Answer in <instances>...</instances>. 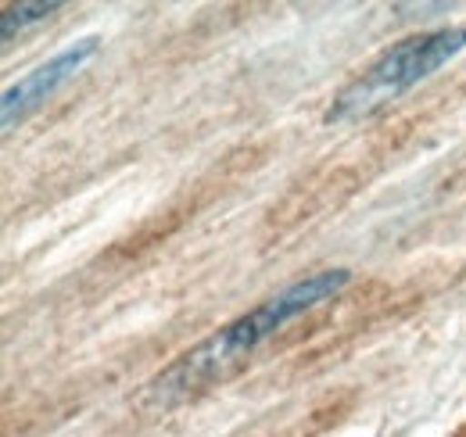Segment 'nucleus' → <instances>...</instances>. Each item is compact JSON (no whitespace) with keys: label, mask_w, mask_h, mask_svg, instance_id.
Masks as SVG:
<instances>
[{"label":"nucleus","mask_w":466,"mask_h":437,"mask_svg":"<svg viewBox=\"0 0 466 437\" xmlns=\"http://www.w3.org/2000/svg\"><path fill=\"white\" fill-rule=\"evenodd\" d=\"M463 47L466 25H449V29L409 36L402 44H395L362 79H355L351 86H345L338 94L334 108L327 111V122H351V118L373 115L388 101H395L406 90H412L416 83H423L427 76H434L449 57H456Z\"/></svg>","instance_id":"nucleus-2"},{"label":"nucleus","mask_w":466,"mask_h":437,"mask_svg":"<svg viewBox=\"0 0 466 437\" xmlns=\"http://www.w3.org/2000/svg\"><path fill=\"white\" fill-rule=\"evenodd\" d=\"M349 269H327V273L305 276L291 287H284L280 294L266 298L258 309L233 320L230 327H223L219 333L205 337L198 348L179 355L169 370H162L147 383L144 405L147 409H173L179 401L208 391L216 381L233 373L262 340H269L277 330L288 327L294 316H301V312L316 309L319 301H327L330 294H338L349 283Z\"/></svg>","instance_id":"nucleus-1"},{"label":"nucleus","mask_w":466,"mask_h":437,"mask_svg":"<svg viewBox=\"0 0 466 437\" xmlns=\"http://www.w3.org/2000/svg\"><path fill=\"white\" fill-rule=\"evenodd\" d=\"M58 7H61L58 0H51V4H11V7H4V18H0V36H4V44H11L18 29L51 18Z\"/></svg>","instance_id":"nucleus-4"},{"label":"nucleus","mask_w":466,"mask_h":437,"mask_svg":"<svg viewBox=\"0 0 466 437\" xmlns=\"http://www.w3.org/2000/svg\"><path fill=\"white\" fill-rule=\"evenodd\" d=\"M97 55V40H79L72 44L68 51H61L58 57H51L47 65H40L36 72H29L18 86H7L4 90V101H0V115H4V133L15 129L33 108H40L61 83H68L90 57Z\"/></svg>","instance_id":"nucleus-3"}]
</instances>
